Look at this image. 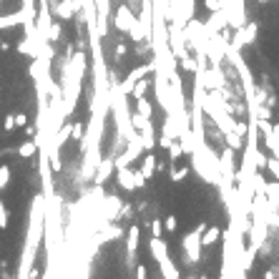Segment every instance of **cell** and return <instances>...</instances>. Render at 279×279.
Returning <instances> with one entry per match:
<instances>
[{
  "instance_id": "cell-1",
  "label": "cell",
  "mask_w": 279,
  "mask_h": 279,
  "mask_svg": "<svg viewBox=\"0 0 279 279\" xmlns=\"http://www.w3.org/2000/svg\"><path fill=\"white\" fill-rule=\"evenodd\" d=\"M46 237V194L31 196V211H28V227H25V244H23V259L18 264V277H31L35 252Z\"/></svg>"
},
{
  "instance_id": "cell-2",
  "label": "cell",
  "mask_w": 279,
  "mask_h": 279,
  "mask_svg": "<svg viewBox=\"0 0 279 279\" xmlns=\"http://www.w3.org/2000/svg\"><path fill=\"white\" fill-rule=\"evenodd\" d=\"M209 224L207 222H199V227H194L189 234H184V239H181V249H184V259L186 264H199L201 262V252H204V244H201V234L204 229H207Z\"/></svg>"
},
{
  "instance_id": "cell-3",
  "label": "cell",
  "mask_w": 279,
  "mask_h": 279,
  "mask_svg": "<svg viewBox=\"0 0 279 279\" xmlns=\"http://www.w3.org/2000/svg\"><path fill=\"white\" fill-rule=\"evenodd\" d=\"M136 18H139V16H134V10H131L128 3H119V5L113 8L111 23H113V28H116L119 33L128 35V33H131V28L136 25Z\"/></svg>"
},
{
  "instance_id": "cell-4",
  "label": "cell",
  "mask_w": 279,
  "mask_h": 279,
  "mask_svg": "<svg viewBox=\"0 0 279 279\" xmlns=\"http://www.w3.org/2000/svg\"><path fill=\"white\" fill-rule=\"evenodd\" d=\"M156 70V61H149V63H143V66H136V68H131L128 70V76L119 83V86H116V88H119V91L121 93H126V96H131V91H134V86L143 78V76H151V73ZM113 88V86H111Z\"/></svg>"
},
{
  "instance_id": "cell-5",
  "label": "cell",
  "mask_w": 279,
  "mask_h": 279,
  "mask_svg": "<svg viewBox=\"0 0 279 279\" xmlns=\"http://www.w3.org/2000/svg\"><path fill=\"white\" fill-rule=\"evenodd\" d=\"M139 242H141V227L131 224L126 231V264L131 269L136 267V252H139Z\"/></svg>"
},
{
  "instance_id": "cell-6",
  "label": "cell",
  "mask_w": 279,
  "mask_h": 279,
  "mask_svg": "<svg viewBox=\"0 0 279 279\" xmlns=\"http://www.w3.org/2000/svg\"><path fill=\"white\" fill-rule=\"evenodd\" d=\"M116 174V156L113 154H104V158H101V164L93 174V184L96 186H106V181L111 179V176Z\"/></svg>"
},
{
  "instance_id": "cell-7",
  "label": "cell",
  "mask_w": 279,
  "mask_h": 279,
  "mask_svg": "<svg viewBox=\"0 0 279 279\" xmlns=\"http://www.w3.org/2000/svg\"><path fill=\"white\" fill-rule=\"evenodd\" d=\"M257 31H259V25H257V23H244L242 28H237V35H234V46H237V48L249 46V43L257 38Z\"/></svg>"
},
{
  "instance_id": "cell-8",
  "label": "cell",
  "mask_w": 279,
  "mask_h": 279,
  "mask_svg": "<svg viewBox=\"0 0 279 279\" xmlns=\"http://www.w3.org/2000/svg\"><path fill=\"white\" fill-rule=\"evenodd\" d=\"M116 181L123 192H136V179H134V169L131 166H121L116 169Z\"/></svg>"
},
{
  "instance_id": "cell-9",
  "label": "cell",
  "mask_w": 279,
  "mask_h": 279,
  "mask_svg": "<svg viewBox=\"0 0 279 279\" xmlns=\"http://www.w3.org/2000/svg\"><path fill=\"white\" fill-rule=\"evenodd\" d=\"M141 174L146 176V179H154V176H156V154L154 151H143V161H141Z\"/></svg>"
},
{
  "instance_id": "cell-10",
  "label": "cell",
  "mask_w": 279,
  "mask_h": 279,
  "mask_svg": "<svg viewBox=\"0 0 279 279\" xmlns=\"http://www.w3.org/2000/svg\"><path fill=\"white\" fill-rule=\"evenodd\" d=\"M156 264H158V269H161V277H166V279H179V277H181V272L176 269V264L171 262L169 254H166L164 259H158Z\"/></svg>"
},
{
  "instance_id": "cell-11",
  "label": "cell",
  "mask_w": 279,
  "mask_h": 279,
  "mask_svg": "<svg viewBox=\"0 0 279 279\" xmlns=\"http://www.w3.org/2000/svg\"><path fill=\"white\" fill-rule=\"evenodd\" d=\"M222 237H224V229H219V227H207V229H204V234H201V244H204V249L214 246Z\"/></svg>"
},
{
  "instance_id": "cell-12",
  "label": "cell",
  "mask_w": 279,
  "mask_h": 279,
  "mask_svg": "<svg viewBox=\"0 0 279 279\" xmlns=\"http://www.w3.org/2000/svg\"><path fill=\"white\" fill-rule=\"evenodd\" d=\"M38 149H40L38 141H35V139H28V141H23V143L18 146V151H16V154H18L20 158H31V156H35Z\"/></svg>"
},
{
  "instance_id": "cell-13",
  "label": "cell",
  "mask_w": 279,
  "mask_h": 279,
  "mask_svg": "<svg viewBox=\"0 0 279 279\" xmlns=\"http://www.w3.org/2000/svg\"><path fill=\"white\" fill-rule=\"evenodd\" d=\"M189 171H192V166H176V161H171V169H169V179H171L174 184H179V181H184L186 176H189Z\"/></svg>"
},
{
  "instance_id": "cell-14",
  "label": "cell",
  "mask_w": 279,
  "mask_h": 279,
  "mask_svg": "<svg viewBox=\"0 0 279 279\" xmlns=\"http://www.w3.org/2000/svg\"><path fill=\"white\" fill-rule=\"evenodd\" d=\"M151 86H154V81H151L149 76H143V78H141V81H139V83L134 86V91H131V98L136 101V98L146 96V93H149V88H151Z\"/></svg>"
},
{
  "instance_id": "cell-15",
  "label": "cell",
  "mask_w": 279,
  "mask_h": 279,
  "mask_svg": "<svg viewBox=\"0 0 279 279\" xmlns=\"http://www.w3.org/2000/svg\"><path fill=\"white\" fill-rule=\"evenodd\" d=\"M61 38H63V20L55 18V20L51 23V28H48V43H53V46H55Z\"/></svg>"
},
{
  "instance_id": "cell-16",
  "label": "cell",
  "mask_w": 279,
  "mask_h": 279,
  "mask_svg": "<svg viewBox=\"0 0 279 279\" xmlns=\"http://www.w3.org/2000/svg\"><path fill=\"white\" fill-rule=\"evenodd\" d=\"M136 111L143 113V116H149V119H154V106H151V101L146 98V96L136 98Z\"/></svg>"
},
{
  "instance_id": "cell-17",
  "label": "cell",
  "mask_w": 279,
  "mask_h": 279,
  "mask_svg": "<svg viewBox=\"0 0 279 279\" xmlns=\"http://www.w3.org/2000/svg\"><path fill=\"white\" fill-rule=\"evenodd\" d=\"M86 131H88V123H83V121H73L70 139H73V141H83V139H86Z\"/></svg>"
},
{
  "instance_id": "cell-18",
  "label": "cell",
  "mask_w": 279,
  "mask_h": 279,
  "mask_svg": "<svg viewBox=\"0 0 279 279\" xmlns=\"http://www.w3.org/2000/svg\"><path fill=\"white\" fill-rule=\"evenodd\" d=\"M10 179H13V171H10V166H8V164H0V192H3V189H8Z\"/></svg>"
},
{
  "instance_id": "cell-19",
  "label": "cell",
  "mask_w": 279,
  "mask_h": 279,
  "mask_svg": "<svg viewBox=\"0 0 279 279\" xmlns=\"http://www.w3.org/2000/svg\"><path fill=\"white\" fill-rule=\"evenodd\" d=\"M8 224H10V211L5 207V201L0 199V229H8Z\"/></svg>"
},
{
  "instance_id": "cell-20",
  "label": "cell",
  "mask_w": 279,
  "mask_h": 279,
  "mask_svg": "<svg viewBox=\"0 0 279 279\" xmlns=\"http://www.w3.org/2000/svg\"><path fill=\"white\" fill-rule=\"evenodd\" d=\"M126 53H128V43L119 40V43L113 46V55H116V61H123V58H126Z\"/></svg>"
},
{
  "instance_id": "cell-21",
  "label": "cell",
  "mask_w": 279,
  "mask_h": 279,
  "mask_svg": "<svg viewBox=\"0 0 279 279\" xmlns=\"http://www.w3.org/2000/svg\"><path fill=\"white\" fill-rule=\"evenodd\" d=\"M164 229H166L169 234H174V231H179V219H176L174 214H169V216L164 219Z\"/></svg>"
},
{
  "instance_id": "cell-22",
  "label": "cell",
  "mask_w": 279,
  "mask_h": 279,
  "mask_svg": "<svg viewBox=\"0 0 279 279\" xmlns=\"http://www.w3.org/2000/svg\"><path fill=\"white\" fill-rule=\"evenodd\" d=\"M149 227H151V237H164V222L161 219H154V222H149Z\"/></svg>"
},
{
  "instance_id": "cell-23",
  "label": "cell",
  "mask_w": 279,
  "mask_h": 279,
  "mask_svg": "<svg viewBox=\"0 0 279 279\" xmlns=\"http://www.w3.org/2000/svg\"><path fill=\"white\" fill-rule=\"evenodd\" d=\"M267 169H269V174L274 176V179L279 181V158H274V156H269V158H267Z\"/></svg>"
},
{
  "instance_id": "cell-24",
  "label": "cell",
  "mask_w": 279,
  "mask_h": 279,
  "mask_svg": "<svg viewBox=\"0 0 279 279\" xmlns=\"http://www.w3.org/2000/svg\"><path fill=\"white\" fill-rule=\"evenodd\" d=\"M18 126H16V116H13V113H8L5 116V123H3V131H5V134H10V131H16Z\"/></svg>"
},
{
  "instance_id": "cell-25",
  "label": "cell",
  "mask_w": 279,
  "mask_h": 279,
  "mask_svg": "<svg viewBox=\"0 0 279 279\" xmlns=\"http://www.w3.org/2000/svg\"><path fill=\"white\" fill-rule=\"evenodd\" d=\"M13 116H16V126H18V128H25V123H28V113H23V111H16Z\"/></svg>"
},
{
  "instance_id": "cell-26",
  "label": "cell",
  "mask_w": 279,
  "mask_h": 279,
  "mask_svg": "<svg viewBox=\"0 0 279 279\" xmlns=\"http://www.w3.org/2000/svg\"><path fill=\"white\" fill-rule=\"evenodd\" d=\"M204 5H207L209 13H219V10H222V3H219V0H204Z\"/></svg>"
},
{
  "instance_id": "cell-27",
  "label": "cell",
  "mask_w": 279,
  "mask_h": 279,
  "mask_svg": "<svg viewBox=\"0 0 279 279\" xmlns=\"http://www.w3.org/2000/svg\"><path fill=\"white\" fill-rule=\"evenodd\" d=\"M134 269H136V277H139V279H146V267H143V264H136Z\"/></svg>"
},
{
  "instance_id": "cell-28",
  "label": "cell",
  "mask_w": 279,
  "mask_h": 279,
  "mask_svg": "<svg viewBox=\"0 0 279 279\" xmlns=\"http://www.w3.org/2000/svg\"><path fill=\"white\" fill-rule=\"evenodd\" d=\"M0 51H3V40H0Z\"/></svg>"
},
{
  "instance_id": "cell-29",
  "label": "cell",
  "mask_w": 279,
  "mask_h": 279,
  "mask_svg": "<svg viewBox=\"0 0 279 279\" xmlns=\"http://www.w3.org/2000/svg\"><path fill=\"white\" fill-rule=\"evenodd\" d=\"M259 3H269V0H259Z\"/></svg>"
}]
</instances>
